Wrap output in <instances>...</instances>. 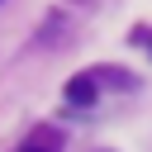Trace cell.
<instances>
[{
    "instance_id": "obj_2",
    "label": "cell",
    "mask_w": 152,
    "mask_h": 152,
    "mask_svg": "<svg viewBox=\"0 0 152 152\" xmlns=\"http://www.w3.org/2000/svg\"><path fill=\"white\" fill-rule=\"evenodd\" d=\"M19 152H57V133H52V128H38Z\"/></svg>"
},
{
    "instance_id": "obj_1",
    "label": "cell",
    "mask_w": 152,
    "mask_h": 152,
    "mask_svg": "<svg viewBox=\"0 0 152 152\" xmlns=\"http://www.w3.org/2000/svg\"><path fill=\"white\" fill-rule=\"evenodd\" d=\"M95 95H100V81H95V71H86V76H71V81H66V100H71L76 109L95 104Z\"/></svg>"
}]
</instances>
